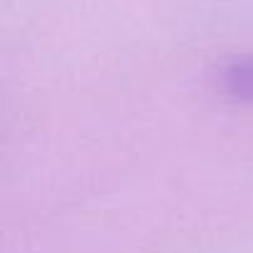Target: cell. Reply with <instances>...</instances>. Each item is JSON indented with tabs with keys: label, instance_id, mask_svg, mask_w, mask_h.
<instances>
[{
	"label": "cell",
	"instance_id": "6da1fadb",
	"mask_svg": "<svg viewBox=\"0 0 253 253\" xmlns=\"http://www.w3.org/2000/svg\"><path fill=\"white\" fill-rule=\"evenodd\" d=\"M218 87L236 102L253 104V55H238L221 65Z\"/></svg>",
	"mask_w": 253,
	"mask_h": 253
}]
</instances>
